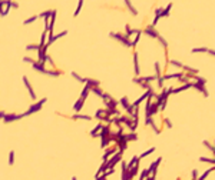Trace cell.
<instances>
[{"label": "cell", "instance_id": "obj_1", "mask_svg": "<svg viewBox=\"0 0 215 180\" xmlns=\"http://www.w3.org/2000/svg\"><path fill=\"white\" fill-rule=\"evenodd\" d=\"M44 103H46V99H42V100H40L39 103H35V105H33L32 107L29 109V110H27L26 113H23V117H25V116H29V114H32V113H35V111H39V110L42 109V106L44 105Z\"/></svg>", "mask_w": 215, "mask_h": 180}, {"label": "cell", "instance_id": "obj_2", "mask_svg": "<svg viewBox=\"0 0 215 180\" xmlns=\"http://www.w3.org/2000/svg\"><path fill=\"white\" fill-rule=\"evenodd\" d=\"M22 117H23V114H14V113H10V114H4L3 122H4V123H10V122H13V120H19V119H22Z\"/></svg>", "mask_w": 215, "mask_h": 180}, {"label": "cell", "instance_id": "obj_3", "mask_svg": "<svg viewBox=\"0 0 215 180\" xmlns=\"http://www.w3.org/2000/svg\"><path fill=\"white\" fill-rule=\"evenodd\" d=\"M23 82H25V84H26V87H27V90H29V93H30V96H32V99H36V94H35V92H33V89H32V86L29 84V80H27V77H26V76L23 77Z\"/></svg>", "mask_w": 215, "mask_h": 180}, {"label": "cell", "instance_id": "obj_4", "mask_svg": "<svg viewBox=\"0 0 215 180\" xmlns=\"http://www.w3.org/2000/svg\"><path fill=\"white\" fill-rule=\"evenodd\" d=\"M83 102H85L83 99H79V100L76 102V105H75V110H76V111H81V109L83 106Z\"/></svg>", "mask_w": 215, "mask_h": 180}, {"label": "cell", "instance_id": "obj_5", "mask_svg": "<svg viewBox=\"0 0 215 180\" xmlns=\"http://www.w3.org/2000/svg\"><path fill=\"white\" fill-rule=\"evenodd\" d=\"M119 159H121V156H115V157H113V159H112L109 163H106V164H108V167H112V166H113V164H115V163L119 160Z\"/></svg>", "mask_w": 215, "mask_h": 180}, {"label": "cell", "instance_id": "obj_6", "mask_svg": "<svg viewBox=\"0 0 215 180\" xmlns=\"http://www.w3.org/2000/svg\"><path fill=\"white\" fill-rule=\"evenodd\" d=\"M72 119H85V120H90L92 117H89V116H83V114H75Z\"/></svg>", "mask_w": 215, "mask_h": 180}, {"label": "cell", "instance_id": "obj_7", "mask_svg": "<svg viewBox=\"0 0 215 180\" xmlns=\"http://www.w3.org/2000/svg\"><path fill=\"white\" fill-rule=\"evenodd\" d=\"M14 163V151H10V154H9V164L12 166Z\"/></svg>", "mask_w": 215, "mask_h": 180}, {"label": "cell", "instance_id": "obj_8", "mask_svg": "<svg viewBox=\"0 0 215 180\" xmlns=\"http://www.w3.org/2000/svg\"><path fill=\"white\" fill-rule=\"evenodd\" d=\"M72 76H73V77H75L76 80H79V82H82V83H85V82H86V79H82V77H81L79 74H76V73H72Z\"/></svg>", "mask_w": 215, "mask_h": 180}, {"label": "cell", "instance_id": "obj_9", "mask_svg": "<svg viewBox=\"0 0 215 180\" xmlns=\"http://www.w3.org/2000/svg\"><path fill=\"white\" fill-rule=\"evenodd\" d=\"M26 49H27V50H35V49H38V50H39L40 46H39V44H30V46H27Z\"/></svg>", "mask_w": 215, "mask_h": 180}, {"label": "cell", "instance_id": "obj_10", "mask_svg": "<svg viewBox=\"0 0 215 180\" xmlns=\"http://www.w3.org/2000/svg\"><path fill=\"white\" fill-rule=\"evenodd\" d=\"M38 17L36 16H33V17H30V19H27V20H25V24H29V23H32V22H35Z\"/></svg>", "mask_w": 215, "mask_h": 180}, {"label": "cell", "instance_id": "obj_11", "mask_svg": "<svg viewBox=\"0 0 215 180\" xmlns=\"http://www.w3.org/2000/svg\"><path fill=\"white\" fill-rule=\"evenodd\" d=\"M113 151H115V150H108V151L105 153V156H103V160H106V159H108V157H109V156L113 153Z\"/></svg>", "mask_w": 215, "mask_h": 180}, {"label": "cell", "instance_id": "obj_12", "mask_svg": "<svg viewBox=\"0 0 215 180\" xmlns=\"http://www.w3.org/2000/svg\"><path fill=\"white\" fill-rule=\"evenodd\" d=\"M23 60H25V62H27V63H35V60H32L30 57H25Z\"/></svg>", "mask_w": 215, "mask_h": 180}, {"label": "cell", "instance_id": "obj_13", "mask_svg": "<svg viewBox=\"0 0 215 180\" xmlns=\"http://www.w3.org/2000/svg\"><path fill=\"white\" fill-rule=\"evenodd\" d=\"M4 114H6L4 111H0V119H3V117H4Z\"/></svg>", "mask_w": 215, "mask_h": 180}, {"label": "cell", "instance_id": "obj_14", "mask_svg": "<svg viewBox=\"0 0 215 180\" xmlns=\"http://www.w3.org/2000/svg\"><path fill=\"white\" fill-rule=\"evenodd\" d=\"M72 180H78V179H76V177H72Z\"/></svg>", "mask_w": 215, "mask_h": 180}]
</instances>
